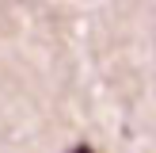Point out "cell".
<instances>
[{
  "label": "cell",
  "mask_w": 156,
  "mask_h": 153,
  "mask_svg": "<svg viewBox=\"0 0 156 153\" xmlns=\"http://www.w3.org/2000/svg\"><path fill=\"white\" fill-rule=\"evenodd\" d=\"M69 153H95V149H91L88 142H80V145H73V149H69Z\"/></svg>",
  "instance_id": "obj_1"
}]
</instances>
